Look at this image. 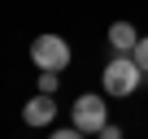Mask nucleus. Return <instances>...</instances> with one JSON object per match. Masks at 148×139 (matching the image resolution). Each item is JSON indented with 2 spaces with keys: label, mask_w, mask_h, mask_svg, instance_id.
Segmentation results:
<instances>
[{
  "label": "nucleus",
  "mask_w": 148,
  "mask_h": 139,
  "mask_svg": "<svg viewBox=\"0 0 148 139\" xmlns=\"http://www.w3.org/2000/svg\"><path fill=\"white\" fill-rule=\"evenodd\" d=\"M100 83H105V91H109V96H131V91L144 83V70H139V61H135L131 52H118V57L105 65Z\"/></svg>",
  "instance_id": "1"
},
{
  "label": "nucleus",
  "mask_w": 148,
  "mask_h": 139,
  "mask_svg": "<svg viewBox=\"0 0 148 139\" xmlns=\"http://www.w3.org/2000/svg\"><path fill=\"white\" fill-rule=\"evenodd\" d=\"M135 44H139V31L131 22H113L109 26V48L113 52H135Z\"/></svg>",
  "instance_id": "5"
},
{
  "label": "nucleus",
  "mask_w": 148,
  "mask_h": 139,
  "mask_svg": "<svg viewBox=\"0 0 148 139\" xmlns=\"http://www.w3.org/2000/svg\"><path fill=\"white\" fill-rule=\"evenodd\" d=\"M57 78H61V74H52V70H44V74H39V91H48V96H52V91H57Z\"/></svg>",
  "instance_id": "7"
},
{
  "label": "nucleus",
  "mask_w": 148,
  "mask_h": 139,
  "mask_svg": "<svg viewBox=\"0 0 148 139\" xmlns=\"http://www.w3.org/2000/svg\"><path fill=\"white\" fill-rule=\"evenodd\" d=\"M52 139H83V130H79V126H70V130H57Z\"/></svg>",
  "instance_id": "8"
},
{
  "label": "nucleus",
  "mask_w": 148,
  "mask_h": 139,
  "mask_svg": "<svg viewBox=\"0 0 148 139\" xmlns=\"http://www.w3.org/2000/svg\"><path fill=\"white\" fill-rule=\"evenodd\" d=\"M135 61H139V70L148 74V35H139V44H135V52H131Z\"/></svg>",
  "instance_id": "6"
},
{
  "label": "nucleus",
  "mask_w": 148,
  "mask_h": 139,
  "mask_svg": "<svg viewBox=\"0 0 148 139\" xmlns=\"http://www.w3.org/2000/svg\"><path fill=\"white\" fill-rule=\"evenodd\" d=\"M22 117H26V126H48V122L57 117V100H52L48 91H39V96H31V100H26Z\"/></svg>",
  "instance_id": "4"
},
{
  "label": "nucleus",
  "mask_w": 148,
  "mask_h": 139,
  "mask_svg": "<svg viewBox=\"0 0 148 139\" xmlns=\"http://www.w3.org/2000/svg\"><path fill=\"white\" fill-rule=\"evenodd\" d=\"M96 139H122V130H118V126H113V122H109V126H105V130H100V135H96Z\"/></svg>",
  "instance_id": "9"
},
{
  "label": "nucleus",
  "mask_w": 148,
  "mask_h": 139,
  "mask_svg": "<svg viewBox=\"0 0 148 139\" xmlns=\"http://www.w3.org/2000/svg\"><path fill=\"white\" fill-rule=\"evenodd\" d=\"M70 113H74V126H79L83 135H100V130L109 126V109H105L100 96H79Z\"/></svg>",
  "instance_id": "3"
},
{
  "label": "nucleus",
  "mask_w": 148,
  "mask_h": 139,
  "mask_svg": "<svg viewBox=\"0 0 148 139\" xmlns=\"http://www.w3.org/2000/svg\"><path fill=\"white\" fill-rule=\"evenodd\" d=\"M31 61H35L39 70L61 74V70L70 65V44H65L61 35H39V39H31Z\"/></svg>",
  "instance_id": "2"
}]
</instances>
